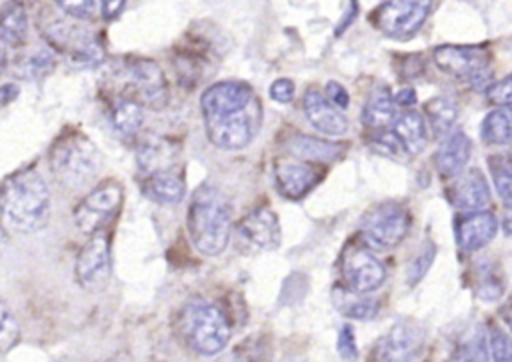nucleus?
<instances>
[{"label":"nucleus","mask_w":512,"mask_h":362,"mask_svg":"<svg viewBox=\"0 0 512 362\" xmlns=\"http://www.w3.org/2000/svg\"><path fill=\"white\" fill-rule=\"evenodd\" d=\"M50 216V192L34 170H20L0 186V218L16 232H36Z\"/></svg>","instance_id":"obj_1"},{"label":"nucleus","mask_w":512,"mask_h":362,"mask_svg":"<svg viewBox=\"0 0 512 362\" xmlns=\"http://www.w3.org/2000/svg\"><path fill=\"white\" fill-rule=\"evenodd\" d=\"M232 226V210L216 188L196 190L188 208V234L194 248L204 256L224 252Z\"/></svg>","instance_id":"obj_2"},{"label":"nucleus","mask_w":512,"mask_h":362,"mask_svg":"<svg viewBox=\"0 0 512 362\" xmlns=\"http://www.w3.org/2000/svg\"><path fill=\"white\" fill-rule=\"evenodd\" d=\"M50 170L64 188H80L88 184L102 168L98 148L80 134H70L58 140L50 150Z\"/></svg>","instance_id":"obj_3"},{"label":"nucleus","mask_w":512,"mask_h":362,"mask_svg":"<svg viewBox=\"0 0 512 362\" xmlns=\"http://www.w3.org/2000/svg\"><path fill=\"white\" fill-rule=\"evenodd\" d=\"M180 332L192 350L212 356L228 344L230 322L216 304L192 300L180 314Z\"/></svg>","instance_id":"obj_4"},{"label":"nucleus","mask_w":512,"mask_h":362,"mask_svg":"<svg viewBox=\"0 0 512 362\" xmlns=\"http://www.w3.org/2000/svg\"><path fill=\"white\" fill-rule=\"evenodd\" d=\"M250 106H252V100L242 110H236L224 116L206 118L208 140L222 150H240L246 144H250L260 126L258 104L254 102V108Z\"/></svg>","instance_id":"obj_5"},{"label":"nucleus","mask_w":512,"mask_h":362,"mask_svg":"<svg viewBox=\"0 0 512 362\" xmlns=\"http://www.w3.org/2000/svg\"><path fill=\"white\" fill-rule=\"evenodd\" d=\"M122 206V188L116 182H106L88 192L80 204L74 208L76 228L90 236L98 230H104Z\"/></svg>","instance_id":"obj_6"},{"label":"nucleus","mask_w":512,"mask_h":362,"mask_svg":"<svg viewBox=\"0 0 512 362\" xmlns=\"http://www.w3.org/2000/svg\"><path fill=\"white\" fill-rule=\"evenodd\" d=\"M432 0H388L372 16L376 28L390 38H408L426 22Z\"/></svg>","instance_id":"obj_7"},{"label":"nucleus","mask_w":512,"mask_h":362,"mask_svg":"<svg viewBox=\"0 0 512 362\" xmlns=\"http://www.w3.org/2000/svg\"><path fill=\"white\" fill-rule=\"evenodd\" d=\"M360 228H362V234L372 244L390 248L404 240L410 228V216L400 204L384 202L364 214Z\"/></svg>","instance_id":"obj_8"},{"label":"nucleus","mask_w":512,"mask_h":362,"mask_svg":"<svg viewBox=\"0 0 512 362\" xmlns=\"http://www.w3.org/2000/svg\"><path fill=\"white\" fill-rule=\"evenodd\" d=\"M112 274L110 266V238L106 230L90 234L76 258V280L86 290H102Z\"/></svg>","instance_id":"obj_9"},{"label":"nucleus","mask_w":512,"mask_h":362,"mask_svg":"<svg viewBox=\"0 0 512 362\" xmlns=\"http://www.w3.org/2000/svg\"><path fill=\"white\" fill-rule=\"evenodd\" d=\"M432 58L442 72L466 82L482 80L490 72L488 70L490 56L484 46L444 44L434 48Z\"/></svg>","instance_id":"obj_10"},{"label":"nucleus","mask_w":512,"mask_h":362,"mask_svg":"<svg viewBox=\"0 0 512 362\" xmlns=\"http://www.w3.org/2000/svg\"><path fill=\"white\" fill-rule=\"evenodd\" d=\"M126 78L132 86V98L140 104L162 110L168 104V84L154 60H134L126 68Z\"/></svg>","instance_id":"obj_11"},{"label":"nucleus","mask_w":512,"mask_h":362,"mask_svg":"<svg viewBox=\"0 0 512 362\" xmlns=\"http://www.w3.org/2000/svg\"><path fill=\"white\" fill-rule=\"evenodd\" d=\"M342 276L352 292L366 294L384 282L386 272L380 260L366 248L350 246L342 258Z\"/></svg>","instance_id":"obj_12"},{"label":"nucleus","mask_w":512,"mask_h":362,"mask_svg":"<svg viewBox=\"0 0 512 362\" xmlns=\"http://www.w3.org/2000/svg\"><path fill=\"white\" fill-rule=\"evenodd\" d=\"M252 100V88L240 80H222L208 86L200 98L204 118L242 110Z\"/></svg>","instance_id":"obj_13"},{"label":"nucleus","mask_w":512,"mask_h":362,"mask_svg":"<svg viewBox=\"0 0 512 362\" xmlns=\"http://www.w3.org/2000/svg\"><path fill=\"white\" fill-rule=\"evenodd\" d=\"M456 182L448 188V200L452 206L464 212L482 210L490 204V188L488 180L478 168L456 174Z\"/></svg>","instance_id":"obj_14"},{"label":"nucleus","mask_w":512,"mask_h":362,"mask_svg":"<svg viewBox=\"0 0 512 362\" xmlns=\"http://www.w3.org/2000/svg\"><path fill=\"white\" fill-rule=\"evenodd\" d=\"M454 230H456L458 246L464 252H474L486 246L496 236L498 220L490 212L474 210L458 216L454 222Z\"/></svg>","instance_id":"obj_15"},{"label":"nucleus","mask_w":512,"mask_h":362,"mask_svg":"<svg viewBox=\"0 0 512 362\" xmlns=\"http://www.w3.org/2000/svg\"><path fill=\"white\" fill-rule=\"evenodd\" d=\"M424 342V330L414 320H402L388 330L380 340V358L384 360H406L412 358Z\"/></svg>","instance_id":"obj_16"},{"label":"nucleus","mask_w":512,"mask_h":362,"mask_svg":"<svg viewBox=\"0 0 512 362\" xmlns=\"http://www.w3.org/2000/svg\"><path fill=\"white\" fill-rule=\"evenodd\" d=\"M276 186L290 200H298L310 192V188L320 180V172L312 166V162L298 160H282L276 164Z\"/></svg>","instance_id":"obj_17"},{"label":"nucleus","mask_w":512,"mask_h":362,"mask_svg":"<svg viewBox=\"0 0 512 362\" xmlns=\"http://www.w3.org/2000/svg\"><path fill=\"white\" fill-rule=\"evenodd\" d=\"M240 234L242 238H246L248 242H252L256 248H262V250H274L282 240L278 218L266 206L252 210L240 222Z\"/></svg>","instance_id":"obj_18"},{"label":"nucleus","mask_w":512,"mask_h":362,"mask_svg":"<svg viewBox=\"0 0 512 362\" xmlns=\"http://www.w3.org/2000/svg\"><path fill=\"white\" fill-rule=\"evenodd\" d=\"M302 106H304V114H306L308 122L318 132H322L326 136H340L346 132V128H348L346 118L318 90H314V88L306 90Z\"/></svg>","instance_id":"obj_19"},{"label":"nucleus","mask_w":512,"mask_h":362,"mask_svg":"<svg viewBox=\"0 0 512 362\" xmlns=\"http://www.w3.org/2000/svg\"><path fill=\"white\" fill-rule=\"evenodd\" d=\"M142 190L148 198L160 204H178L184 198L186 186L184 180L174 168H160L144 174Z\"/></svg>","instance_id":"obj_20"},{"label":"nucleus","mask_w":512,"mask_h":362,"mask_svg":"<svg viewBox=\"0 0 512 362\" xmlns=\"http://www.w3.org/2000/svg\"><path fill=\"white\" fill-rule=\"evenodd\" d=\"M470 158V140L464 132H452L436 150V168L442 176H456Z\"/></svg>","instance_id":"obj_21"},{"label":"nucleus","mask_w":512,"mask_h":362,"mask_svg":"<svg viewBox=\"0 0 512 362\" xmlns=\"http://www.w3.org/2000/svg\"><path fill=\"white\" fill-rule=\"evenodd\" d=\"M390 130L398 136V140L408 150V154H418L424 150L428 132H426V120L422 114L414 110H406L396 116Z\"/></svg>","instance_id":"obj_22"},{"label":"nucleus","mask_w":512,"mask_h":362,"mask_svg":"<svg viewBox=\"0 0 512 362\" xmlns=\"http://www.w3.org/2000/svg\"><path fill=\"white\" fill-rule=\"evenodd\" d=\"M396 116H398V110H396V102H394L392 94L386 88L372 90V94L368 96L364 110H362V122L368 128L386 130L388 126H392Z\"/></svg>","instance_id":"obj_23"},{"label":"nucleus","mask_w":512,"mask_h":362,"mask_svg":"<svg viewBox=\"0 0 512 362\" xmlns=\"http://www.w3.org/2000/svg\"><path fill=\"white\" fill-rule=\"evenodd\" d=\"M286 150L294 158H300L304 162H328V160L338 158L340 152H342V148L334 142L304 136V134H298V136L290 138L286 142Z\"/></svg>","instance_id":"obj_24"},{"label":"nucleus","mask_w":512,"mask_h":362,"mask_svg":"<svg viewBox=\"0 0 512 362\" xmlns=\"http://www.w3.org/2000/svg\"><path fill=\"white\" fill-rule=\"evenodd\" d=\"M110 116H112L114 130L124 138L134 136L142 128V120H144L142 104L138 100H134L132 96L118 98L112 106Z\"/></svg>","instance_id":"obj_25"},{"label":"nucleus","mask_w":512,"mask_h":362,"mask_svg":"<svg viewBox=\"0 0 512 362\" xmlns=\"http://www.w3.org/2000/svg\"><path fill=\"white\" fill-rule=\"evenodd\" d=\"M480 134L486 144H498V146L510 144L512 142V104L500 106L488 112L482 120Z\"/></svg>","instance_id":"obj_26"},{"label":"nucleus","mask_w":512,"mask_h":362,"mask_svg":"<svg viewBox=\"0 0 512 362\" xmlns=\"http://www.w3.org/2000/svg\"><path fill=\"white\" fill-rule=\"evenodd\" d=\"M424 112H426V118H428V124L432 128L434 136L442 138L452 130V126L458 118V104L452 98L436 96L426 102Z\"/></svg>","instance_id":"obj_27"},{"label":"nucleus","mask_w":512,"mask_h":362,"mask_svg":"<svg viewBox=\"0 0 512 362\" xmlns=\"http://www.w3.org/2000/svg\"><path fill=\"white\" fill-rule=\"evenodd\" d=\"M0 30L8 38L12 46H20L26 40L28 32V18L20 2L8 4L0 14Z\"/></svg>","instance_id":"obj_28"},{"label":"nucleus","mask_w":512,"mask_h":362,"mask_svg":"<svg viewBox=\"0 0 512 362\" xmlns=\"http://www.w3.org/2000/svg\"><path fill=\"white\" fill-rule=\"evenodd\" d=\"M488 168L500 200L504 202V206L512 208V158L494 154L488 160Z\"/></svg>","instance_id":"obj_29"},{"label":"nucleus","mask_w":512,"mask_h":362,"mask_svg":"<svg viewBox=\"0 0 512 362\" xmlns=\"http://www.w3.org/2000/svg\"><path fill=\"white\" fill-rule=\"evenodd\" d=\"M20 340V326L14 314L0 302V354L10 352Z\"/></svg>","instance_id":"obj_30"},{"label":"nucleus","mask_w":512,"mask_h":362,"mask_svg":"<svg viewBox=\"0 0 512 362\" xmlns=\"http://www.w3.org/2000/svg\"><path fill=\"white\" fill-rule=\"evenodd\" d=\"M372 148L388 158H396V160H404L408 154V150L402 146V142L398 140V136L392 130H376V136L372 138Z\"/></svg>","instance_id":"obj_31"},{"label":"nucleus","mask_w":512,"mask_h":362,"mask_svg":"<svg viewBox=\"0 0 512 362\" xmlns=\"http://www.w3.org/2000/svg\"><path fill=\"white\" fill-rule=\"evenodd\" d=\"M488 350H490V358L496 362H510L512 360V338L502 332L500 328H490L488 336Z\"/></svg>","instance_id":"obj_32"},{"label":"nucleus","mask_w":512,"mask_h":362,"mask_svg":"<svg viewBox=\"0 0 512 362\" xmlns=\"http://www.w3.org/2000/svg\"><path fill=\"white\" fill-rule=\"evenodd\" d=\"M502 290H504V284L502 280L498 278V274L494 270H488L484 268L482 270V276L478 278V284H476V294L486 300V302H492V300H498L502 296Z\"/></svg>","instance_id":"obj_33"},{"label":"nucleus","mask_w":512,"mask_h":362,"mask_svg":"<svg viewBox=\"0 0 512 362\" xmlns=\"http://www.w3.org/2000/svg\"><path fill=\"white\" fill-rule=\"evenodd\" d=\"M434 254H436V246L432 242H428V246L418 252V256L408 266V282H410V286H414L426 274V270L430 268V264L434 260Z\"/></svg>","instance_id":"obj_34"},{"label":"nucleus","mask_w":512,"mask_h":362,"mask_svg":"<svg viewBox=\"0 0 512 362\" xmlns=\"http://www.w3.org/2000/svg\"><path fill=\"white\" fill-rule=\"evenodd\" d=\"M342 312L354 320H368L378 312V304L372 298H354L342 306Z\"/></svg>","instance_id":"obj_35"},{"label":"nucleus","mask_w":512,"mask_h":362,"mask_svg":"<svg viewBox=\"0 0 512 362\" xmlns=\"http://www.w3.org/2000/svg\"><path fill=\"white\" fill-rule=\"evenodd\" d=\"M486 98L490 104H496V106L512 104V74L494 82L492 86H488Z\"/></svg>","instance_id":"obj_36"},{"label":"nucleus","mask_w":512,"mask_h":362,"mask_svg":"<svg viewBox=\"0 0 512 362\" xmlns=\"http://www.w3.org/2000/svg\"><path fill=\"white\" fill-rule=\"evenodd\" d=\"M58 8L76 18V20H86L94 14V0H56Z\"/></svg>","instance_id":"obj_37"},{"label":"nucleus","mask_w":512,"mask_h":362,"mask_svg":"<svg viewBox=\"0 0 512 362\" xmlns=\"http://www.w3.org/2000/svg\"><path fill=\"white\" fill-rule=\"evenodd\" d=\"M270 98L280 104H288L294 98V82L288 78H278L270 84Z\"/></svg>","instance_id":"obj_38"},{"label":"nucleus","mask_w":512,"mask_h":362,"mask_svg":"<svg viewBox=\"0 0 512 362\" xmlns=\"http://www.w3.org/2000/svg\"><path fill=\"white\" fill-rule=\"evenodd\" d=\"M338 352L342 358H356L358 350H356V338H354V330L350 324H344L340 328L338 334Z\"/></svg>","instance_id":"obj_39"},{"label":"nucleus","mask_w":512,"mask_h":362,"mask_svg":"<svg viewBox=\"0 0 512 362\" xmlns=\"http://www.w3.org/2000/svg\"><path fill=\"white\" fill-rule=\"evenodd\" d=\"M52 66H54V60L46 52H40L34 58L26 60V72L28 74H46V72L52 70Z\"/></svg>","instance_id":"obj_40"},{"label":"nucleus","mask_w":512,"mask_h":362,"mask_svg":"<svg viewBox=\"0 0 512 362\" xmlns=\"http://www.w3.org/2000/svg\"><path fill=\"white\" fill-rule=\"evenodd\" d=\"M326 92H328V100L336 106V108H346L350 104V98H348V92L342 84L330 80L326 84Z\"/></svg>","instance_id":"obj_41"},{"label":"nucleus","mask_w":512,"mask_h":362,"mask_svg":"<svg viewBox=\"0 0 512 362\" xmlns=\"http://www.w3.org/2000/svg\"><path fill=\"white\" fill-rule=\"evenodd\" d=\"M124 4H126V0H102V16L106 20L116 18L122 12Z\"/></svg>","instance_id":"obj_42"},{"label":"nucleus","mask_w":512,"mask_h":362,"mask_svg":"<svg viewBox=\"0 0 512 362\" xmlns=\"http://www.w3.org/2000/svg\"><path fill=\"white\" fill-rule=\"evenodd\" d=\"M394 102L396 106H412L416 102V92L412 88H402L394 94Z\"/></svg>","instance_id":"obj_43"},{"label":"nucleus","mask_w":512,"mask_h":362,"mask_svg":"<svg viewBox=\"0 0 512 362\" xmlns=\"http://www.w3.org/2000/svg\"><path fill=\"white\" fill-rule=\"evenodd\" d=\"M16 96H18V88H16L14 84H4V86H0V106L12 102Z\"/></svg>","instance_id":"obj_44"},{"label":"nucleus","mask_w":512,"mask_h":362,"mask_svg":"<svg viewBox=\"0 0 512 362\" xmlns=\"http://www.w3.org/2000/svg\"><path fill=\"white\" fill-rule=\"evenodd\" d=\"M10 42H8V38L4 36V32L0 30V70H4L6 68V64H8V54H10Z\"/></svg>","instance_id":"obj_45"},{"label":"nucleus","mask_w":512,"mask_h":362,"mask_svg":"<svg viewBox=\"0 0 512 362\" xmlns=\"http://www.w3.org/2000/svg\"><path fill=\"white\" fill-rule=\"evenodd\" d=\"M502 320L506 322V326L512 330V304L510 306H506L504 310H502Z\"/></svg>","instance_id":"obj_46"},{"label":"nucleus","mask_w":512,"mask_h":362,"mask_svg":"<svg viewBox=\"0 0 512 362\" xmlns=\"http://www.w3.org/2000/svg\"><path fill=\"white\" fill-rule=\"evenodd\" d=\"M6 240H8V236H6V232H4V222H2V218H0V252H2V248H4V244H6Z\"/></svg>","instance_id":"obj_47"}]
</instances>
